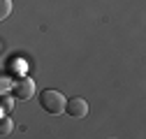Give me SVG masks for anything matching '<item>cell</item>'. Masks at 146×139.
<instances>
[{
	"instance_id": "3",
	"label": "cell",
	"mask_w": 146,
	"mask_h": 139,
	"mask_svg": "<svg viewBox=\"0 0 146 139\" xmlns=\"http://www.w3.org/2000/svg\"><path fill=\"white\" fill-rule=\"evenodd\" d=\"M65 111H67L72 118H84V116H88V102H86L84 97H72V100H67V104H65Z\"/></svg>"
},
{
	"instance_id": "5",
	"label": "cell",
	"mask_w": 146,
	"mask_h": 139,
	"mask_svg": "<svg viewBox=\"0 0 146 139\" xmlns=\"http://www.w3.org/2000/svg\"><path fill=\"white\" fill-rule=\"evenodd\" d=\"M12 132V120L5 118V120H0V134H9Z\"/></svg>"
},
{
	"instance_id": "2",
	"label": "cell",
	"mask_w": 146,
	"mask_h": 139,
	"mask_svg": "<svg viewBox=\"0 0 146 139\" xmlns=\"http://www.w3.org/2000/svg\"><path fill=\"white\" fill-rule=\"evenodd\" d=\"M12 95L16 100H30L35 95V81L30 77H21L19 81L12 83Z\"/></svg>"
},
{
	"instance_id": "4",
	"label": "cell",
	"mask_w": 146,
	"mask_h": 139,
	"mask_svg": "<svg viewBox=\"0 0 146 139\" xmlns=\"http://www.w3.org/2000/svg\"><path fill=\"white\" fill-rule=\"evenodd\" d=\"M12 14V0H0V21H5Z\"/></svg>"
},
{
	"instance_id": "1",
	"label": "cell",
	"mask_w": 146,
	"mask_h": 139,
	"mask_svg": "<svg viewBox=\"0 0 146 139\" xmlns=\"http://www.w3.org/2000/svg\"><path fill=\"white\" fill-rule=\"evenodd\" d=\"M65 104H67V100H65V95H63L60 91L46 88V91L40 93V107H42L46 114H53V116L63 114V111H65Z\"/></svg>"
}]
</instances>
